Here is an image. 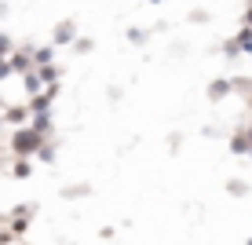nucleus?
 I'll use <instances>...</instances> for the list:
<instances>
[{
    "label": "nucleus",
    "mask_w": 252,
    "mask_h": 245,
    "mask_svg": "<svg viewBox=\"0 0 252 245\" xmlns=\"http://www.w3.org/2000/svg\"><path fill=\"white\" fill-rule=\"evenodd\" d=\"M11 146H15V154H33L40 146V136L33 132V128H19L15 139H11Z\"/></svg>",
    "instance_id": "f257e3e1"
},
{
    "label": "nucleus",
    "mask_w": 252,
    "mask_h": 245,
    "mask_svg": "<svg viewBox=\"0 0 252 245\" xmlns=\"http://www.w3.org/2000/svg\"><path fill=\"white\" fill-rule=\"evenodd\" d=\"M241 48H245V51H252V33H241Z\"/></svg>",
    "instance_id": "f03ea898"
},
{
    "label": "nucleus",
    "mask_w": 252,
    "mask_h": 245,
    "mask_svg": "<svg viewBox=\"0 0 252 245\" xmlns=\"http://www.w3.org/2000/svg\"><path fill=\"white\" fill-rule=\"evenodd\" d=\"M0 51H7V37H0Z\"/></svg>",
    "instance_id": "7ed1b4c3"
}]
</instances>
